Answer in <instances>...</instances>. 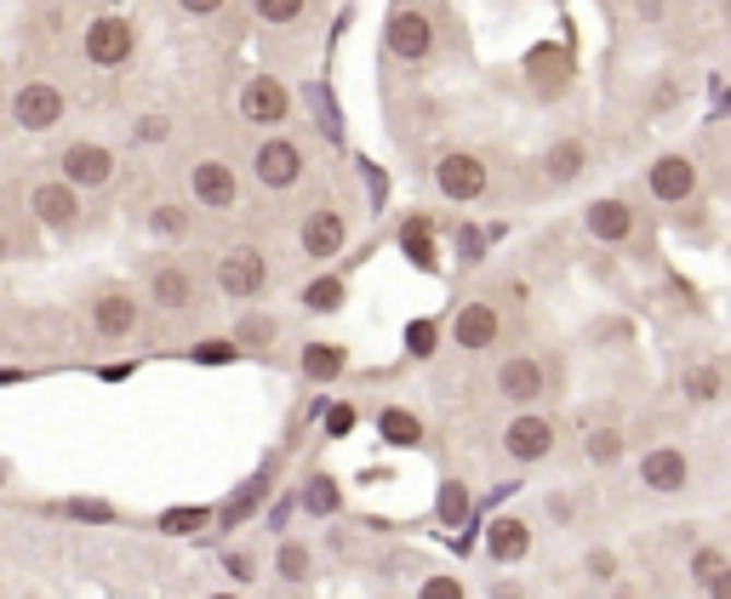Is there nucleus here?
Segmentation results:
<instances>
[{"label": "nucleus", "instance_id": "f257e3e1", "mask_svg": "<svg viewBox=\"0 0 731 599\" xmlns=\"http://www.w3.org/2000/svg\"><path fill=\"white\" fill-rule=\"evenodd\" d=\"M81 46H86V58L97 69H120V63H132V52H138V29L120 12H104V17L86 23V40Z\"/></svg>", "mask_w": 731, "mask_h": 599}, {"label": "nucleus", "instance_id": "f03ea898", "mask_svg": "<svg viewBox=\"0 0 731 599\" xmlns=\"http://www.w3.org/2000/svg\"><path fill=\"white\" fill-rule=\"evenodd\" d=\"M240 115L251 120V127H281V120L292 115V86L281 81V74H251V81L240 86Z\"/></svg>", "mask_w": 731, "mask_h": 599}, {"label": "nucleus", "instance_id": "7ed1b4c3", "mask_svg": "<svg viewBox=\"0 0 731 599\" xmlns=\"http://www.w3.org/2000/svg\"><path fill=\"white\" fill-rule=\"evenodd\" d=\"M384 40H389V52H394L400 63H423L428 52H435V23H428L417 7H394Z\"/></svg>", "mask_w": 731, "mask_h": 599}, {"label": "nucleus", "instance_id": "20e7f679", "mask_svg": "<svg viewBox=\"0 0 731 599\" xmlns=\"http://www.w3.org/2000/svg\"><path fill=\"white\" fill-rule=\"evenodd\" d=\"M63 115H69V104H63V92L52 81H30V86L12 97V120H17L23 132H52Z\"/></svg>", "mask_w": 731, "mask_h": 599}, {"label": "nucleus", "instance_id": "39448f33", "mask_svg": "<svg viewBox=\"0 0 731 599\" xmlns=\"http://www.w3.org/2000/svg\"><path fill=\"white\" fill-rule=\"evenodd\" d=\"M251 171H258L263 189H292L297 178H304V148H297L292 137H263L258 155H251Z\"/></svg>", "mask_w": 731, "mask_h": 599}, {"label": "nucleus", "instance_id": "423d86ee", "mask_svg": "<svg viewBox=\"0 0 731 599\" xmlns=\"http://www.w3.org/2000/svg\"><path fill=\"white\" fill-rule=\"evenodd\" d=\"M526 86H532L538 97H561L571 86V52L561 40H543L526 52Z\"/></svg>", "mask_w": 731, "mask_h": 599}, {"label": "nucleus", "instance_id": "0eeeda50", "mask_svg": "<svg viewBox=\"0 0 731 599\" xmlns=\"http://www.w3.org/2000/svg\"><path fill=\"white\" fill-rule=\"evenodd\" d=\"M269 280V263L258 245H235L229 257H217V291H229V297H258Z\"/></svg>", "mask_w": 731, "mask_h": 599}, {"label": "nucleus", "instance_id": "6e6552de", "mask_svg": "<svg viewBox=\"0 0 731 599\" xmlns=\"http://www.w3.org/2000/svg\"><path fill=\"white\" fill-rule=\"evenodd\" d=\"M189 194H194L207 212H229L235 200H240V178H235V166H229V160H200V166L189 171Z\"/></svg>", "mask_w": 731, "mask_h": 599}, {"label": "nucleus", "instance_id": "1a4fd4ad", "mask_svg": "<svg viewBox=\"0 0 731 599\" xmlns=\"http://www.w3.org/2000/svg\"><path fill=\"white\" fill-rule=\"evenodd\" d=\"M30 212L46 223V229H74V223H81V189L74 183H35L30 189Z\"/></svg>", "mask_w": 731, "mask_h": 599}, {"label": "nucleus", "instance_id": "9d476101", "mask_svg": "<svg viewBox=\"0 0 731 599\" xmlns=\"http://www.w3.org/2000/svg\"><path fill=\"white\" fill-rule=\"evenodd\" d=\"M646 183H651V194H658L663 206H680V200L697 194V166H692V155H658L651 171H646Z\"/></svg>", "mask_w": 731, "mask_h": 599}, {"label": "nucleus", "instance_id": "9b49d317", "mask_svg": "<svg viewBox=\"0 0 731 599\" xmlns=\"http://www.w3.org/2000/svg\"><path fill=\"white\" fill-rule=\"evenodd\" d=\"M503 452H509L515 463H538V457H549V452H554V422L538 417V411L515 417L509 429H503Z\"/></svg>", "mask_w": 731, "mask_h": 599}, {"label": "nucleus", "instance_id": "f8f14e48", "mask_svg": "<svg viewBox=\"0 0 731 599\" xmlns=\"http://www.w3.org/2000/svg\"><path fill=\"white\" fill-rule=\"evenodd\" d=\"M435 183H440L446 200H481L486 194V166H481V155H440Z\"/></svg>", "mask_w": 731, "mask_h": 599}, {"label": "nucleus", "instance_id": "ddd939ff", "mask_svg": "<svg viewBox=\"0 0 731 599\" xmlns=\"http://www.w3.org/2000/svg\"><path fill=\"white\" fill-rule=\"evenodd\" d=\"M343 240H349V223H343V212H332V206H320V212H309L304 217V229H297V245L320 263V257H338L343 252Z\"/></svg>", "mask_w": 731, "mask_h": 599}, {"label": "nucleus", "instance_id": "4468645a", "mask_svg": "<svg viewBox=\"0 0 731 599\" xmlns=\"http://www.w3.org/2000/svg\"><path fill=\"white\" fill-rule=\"evenodd\" d=\"M109 171H115V155L104 143H69L63 148V183L97 189V183H109Z\"/></svg>", "mask_w": 731, "mask_h": 599}, {"label": "nucleus", "instance_id": "2eb2a0df", "mask_svg": "<svg viewBox=\"0 0 731 599\" xmlns=\"http://www.w3.org/2000/svg\"><path fill=\"white\" fill-rule=\"evenodd\" d=\"M451 337H458V348H492L503 337V314L492 303H463L451 320Z\"/></svg>", "mask_w": 731, "mask_h": 599}, {"label": "nucleus", "instance_id": "dca6fc26", "mask_svg": "<svg viewBox=\"0 0 731 599\" xmlns=\"http://www.w3.org/2000/svg\"><path fill=\"white\" fill-rule=\"evenodd\" d=\"M92 332L97 337H132L138 332V297L132 291H104L92 309Z\"/></svg>", "mask_w": 731, "mask_h": 599}, {"label": "nucleus", "instance_id": "f3484780", "mask_svg": "<svg viewBox=\"0 0 731 599\" xmlns=\"http://www.w3.org/2000/svg\"><path fill=\"white\" fill-rule=\"evenodd\" d=\"M640 480H646V491H663V496H674V491H686V480H692V463H686V452H651V457H640Z\"/></svg>", "mask_w": 731, "mask_h": 599}, {"label": "nucleus", "instance_id": "a211bd4d", "mask_svg": "<svg viewBox=\"0 0 731 599\" xmlns=\"http://www.w3.org/2000/svg\"><path fill=\"white\" fill-rule=\"evenodd\" d=\"M543 366L532 360V355H515V360H503L497 366V394L503 399H520V406H526V399H538L543 394Z\"/></svg>", "mask_w": 731, "mask_h": 599}, {"label": "nucleus", "instance_id": "6ab92c4d", "mask_svg": "<svg viewBox=\"0 0 731 599\" xmlns=\"http://www.w3.org/2000/svg\"><path fill=\"white\" fill-rule=\"evenodd\" d=\"M589 235L606 240V245H623L628 235H635V212H628V200H594V206L583 212Z\"/></svg>", "mask_w": 731, "mask_h": 599}, {"label": "nucleus", "instance_id": "aec40b11", "mask_svg": "<svg viewBox=\"0 0 731 599\" xmlns=\"http://www.w3.org/2000/svg\"><path fill=\"white\" fill-rule=\"evenodd\" d=\"M149 297H155V309H166V314L189 309V303H194V280H189V268H178V263L155 268V274H149Z\"/></svg>", "mask_w": 731, "mask_h": 599}, {"label": "nucleus", "instance_id": "412c9836", "mask_svg": "<svg viewBox=\"0 0 731 599\" xmlns=\"http://www.w3.org/2000/svg\"><path fill=\"white\" fill-rule=\"evenodd\" d=\"M583 166H589V143L583 137H561L543 155V178L549 183H571V178H583Z\"/></svg>", "mask_w": 731, "mask_h": 599}, {"label": "nucleus", "instance_id": "4be33fe9", "mask_svg": "<svg viewBox=\"0 0 731 599\" xmlns=\"http://www.w3.org/2000/svg\"><path fill=\"white\" fill-rule=\"evenodd\" d=\"M486 548H492L497 565H515V560H526V548H532V531H526L520 519H497L492 537H486Z\"/></svg>", "mask_w": 731, "mask_h": 599}, {"label": "nucleus", "instance_id": "5701e85b", "mask_svg": "<svg viewBox=\"0 0 731 599\" xmlns=\"http://www.w3.org/2000/svg\"><path fill=\"white\" fill-rule=\"evenodd\" d=\"M263 491H269V474H251V480L229 496V503H223V519H217V526H240V519L263 503Z\"/></svg>", "mask_w": 731, "mask_h": 599}, {"label": "nucleus", "instance_id": "b1692460", "mask_svg": "<svg viewBox=\"0 0 731 599\" xmlns=\"http://www.w3.org/2000/svg\"><path fill=\"white\" fill-rule=\"evenodd\" d=\"M400 245H406V257H412L417 268H435V229H428L423 217H412L406 229H400Z\"/></svg>", "mask_w": 731, "mask_h": 599}, {"label": "nucleus", "instance_id": "393cba45", "mask_svg": "<svg viewBox=\"0 0 731 599\" xmlns=\"http://www.w3.org/2000/svg\"><path fill=\"white\" fill-rule=\"evenodd\" d=\"M377 429H384L389 445H417V440H423V422H417L412 411H400V406H389L384 417H377Z\"/></svg>", "mask_w": 731, "mask_h": 599}, {"label": "nucleus", "instance_id": "a878e982", "mask_svg": "<svg viewBox=\"0 0 731 599\" xmlns=\"http://www.w3.org/2000/svg\"><path fill=\"white\" fill-rule=\"evenodd\" d=\"M304 371L315 383H332L338 371H343V348H332V343H309L304 348Z\"/></svg>", "mask_w": 731, "mask_h": 599}, {"label": "nucleus", "instance_id": "bb28decb", "mask_svg": "<svg viewBox=\"0 0 731 599\" xmlns=\"http://www.w3.org/2000/svg\"><path fill=\"white\" fill-rule=\"evenodd\" d=\"M304 309H315V314L343 309V280H338V274H320V280L304 286Z\"/></svg>", "mask_w": 731, "mask_h": 599}, {"label": "nucleus", "instance_id": "cd10ccee", "mask_svg": "<svg viewBox=\"0 0 731 599\" xmlns=\"http://www.w3.org/2000/svg\"><path fill=\"white\" fill-rule=\"evenodd\" d=\"M149 229H155L161 240H184L189 235V212L184 206H155L149 212Z\"/></svg>", "mask_w": 731, "mask_h": 599}, {"label": "nucleus", "instance_id": "c85d7f7f", "mask_svg": "<svg viewBox=\"0 0 731 599\" xmlns=\"http://www.w3.org/2000/svg\"><path fill=\"white\" fill-rule=\"evenodd\" d=\"M435 514L446 519V526H463V519H469V491H463L458 480H446V486H440V503H435Z\"/></svg>", "mask_w": 731, "mask_h": 599}, {"label": "nucleus", "instance_id": "c756f323", "mask_svg": "<svg viewBox=\"0 0 731 599\" xmlns=\"http://www.w3.org/2000/svg\"><path fill=\"white\" fill-rule=\"evenodd\" d=\"M207 519H212L207 508H166V514H161V531H166V537H194Z\"/></svg>", "mask_w": 731, "mask_h": 599}, {"label": "nucleus", "instance_id": "7c9ffc66", "mask_svg": "<svg viewBox=\"0 0 731 599\" xmlns=\"http://www.w3.org/2000/svg\"><path fill=\"white\" fill-rule=\"evenodd\" d=\"M274 565H281V577H286V583H304L309 571H315V560H309V548H304V542H286Z\"/></svg>", "mask_w": 731, "mask_h": 599}, {"label": "nucleus", "instance_id": "2f4dec72", "mask_svg": "<svg viewBox=\"0 0 731 599\" xmlns=\"http://www.w3.org/2000/svg\"><path fill=\"white\" fill-rule=\"evenodd\" d=\"M304 7H309V0H251V12H258L263 23H297Z\"/></svg>", "mask_w": 731, "mask_h": 599}, {"label": "nucleus", "instance_id": "473e14b6", "mask_svg": "<svg viewBox=\"0 0 731 599\" xmlns=\"http://www.w3.org/2000/svg\"><path fill=\"white\" fill-rule=\"evenodd\" d=\"M304 503H309L315 514H338V486L326 480V474H315V480H309V491H304Z\"/></svg>", "mask_w": 731, "mask_h": 599}, {"label": "nucleus", "instance_id": "72a5a7b5", "mask_svg": "<svg viewBox=\"0 0 731 599\" xmlns=\"http://www.w3.org/2000/svg\"><path fill=\"white\" fill-rule=\"evenodd\" d=\"M63 514L86 519V526H109V519H115V508H109V503H86V496H69V503H63Z\"/></svg>", "mask_w": 731, "mask_h": 599}, {"label": "nucleus", "instance_id": "f704fd0d", "mask_svg": "<svg viewBox=\"0 0 731 599\" xmlns=\"http://www.w3.org/2000/svg\"><path fill=\"white\" fill-rule=\"evenodd\" d=\"M435 343H440V332H435V320H412L406 326V348L423 360V355H435Z\"/></svg>", "mask_w": 731, "mask_h": 599}, {"label": "nucleus", "instance_id": "c9c22d12", "mask_svg": "<svg viewBox=\"0 0 731 599\" xmlns=\"http://www.w3.org/2000/svg\"><path fill=\"white\" fill-rule=\"evenodd\" d=\"M686 394L692 399H715L720 394V366H697L692 378H686Z\"/></svg>", "mask_w": 731, "mask_h": 599}, {"label": "nucleus", "instance_id": "e433bc0d", "mask_svg": "<svg viewBox=\"0 0 731 599\" xmlns=\"http://www.w3.org/2000/svg\"><path fill=\"white\" fill-rule=\"evenodd\" d=\"M417 599H463V583L458 577H423Z\"/></svg>", "mask_w": 731, "mask_h": 599}, {"label": "nucleus", "instance_id": "4c0bfd02", "mask_svg": "<svg viewBox=\"0 0 731 599\" xmlns=\"http://www.w3.org/2000/svg\"><path fill=\"white\" fill-rule=\"evenodd\" d=\"M720 571H726V554H720V548H703V554L692 560V577H697V583H709V577H720Z\"/></svg>", "mask_w": 731, "mask_h": 599}, {"label": "nucleus", "instance_id": "58836bf2", "mask_svg": "<svg viewBox=\"0 0 731 599\" xmlns=\"http://www.w3.org/2000/svg\"><path fill=\"white\" fill-rule=\"evenodd\" d=\"M274 337V320L269 314H251V320H240V343H251V348H258V343H269Z\"/></svg>", "mask_w": 731, "mask_h": 599}, {"label": "nucleus", "instance_id": "ea45409f", "mask_svg": "<svg viewBox=\"0 0 731 599\" xmlns=\"http://www.w3.org/2000/svg\"><path fill=\"white\" fill-rule=\"evenodd\" d=\"M623 452V440H617V429H606V434H589V457H600V463H612Z\"/></svg>", "mask_w": 731, "mask_h": 599}, {"label": "nucleus", "instance_id": "a19ab883", "mask_svg": "<svg viewBox=\"0 0 731 599\" xmlns=\"http://www.w3.org/2000/svg\"><path fill=\"white\" fill-rule=\"evenodd\" d=\"M235 355H240L235 343H200V348H194V360H200V366H223V360H235Z\"/></svg>", "mask_w": 731, "mask_h": 599}, {"label": "nucleus", "instance_id": "79ce46f5", "mask_svg": "<svg viewBox=\"0 0 731 599\" xmlns=\"http://www.w3.org/2000/svg\"><path fill=\"white\" fill-rule=\"evenodd\" d=\"M589 577L612 583V577H617V554H606V548H594V554H589Z\"/></svg>", "mask_w": 731, "mask_h": 599}, {"label": "nucleus", "instance_id": "37998d69", "mask_svg": "<svg viewBox=\"0 0 731 599\" xmlns=\"http://www.w3.org/2000/svg\"><path fill=\"white\" fill-rule=\"evenodd\" d=\"M349 429H355V411H349V406H332V411H326V434H332V440H343Z\"/></svg>", "mask_w": 731, "mask_h": 599}, {"label": "nucleus", "instance_id": "c03bdc74", "mask_svg": "<svg viewBox=\"0 0 731 599\" xmlns=\"http://www.w3.org/2000/svg\"><path fill=\"white\" fill-rule=\"evenodd\" d=\"M223 565H229V577H235V583H251V577H258V565H251V554H229Z\"/></svg>", "mask_w": 731, "mask_h": 599}, {"label": "nucleus", "instance_id": "a18cd8bd", "mask_svg": "<svg viewBox=\"0 0 731 599\" xmlns=\"http://www.w3.org/2000/svg\"><path fill=\"white\" fill-rule=\"evenodd\" d=\"M628 7H635L640 23H663V0H628Z\"/></svg>", "mask_w": 731, "mask_h": 599}, {"label": "nucleus", "instance_id": "49530a36", "mask_svg": "<svg viewBox=\"0 0 731 599\" xmlns=\"http://www.w3.org/2000/svg\"><path fill=\"white\" fill-rule=\"evenodd\" d=\"M178 7H184L189 17H212V12H223V0H178Z\"/></svg>", "mask_w": 731, "mask_h": 599}, {"label": "nucleus", "instance_id": "de8ad7c7", "mask_svg": "<svg viewBox=\"0 0 731 599\" xmlns=\"http://www.w3.org/2000/svg\"><path fill=\"white\" fill-rule=\"evenodd\" d=\"M709 599H731V565L720 571V577H709Z\"/></svg>", "mask_w": 731, "mask_h": 599}, {"label": "nucleus", "instance_id": "09e8293b", "mask_svg": "<svg viewBox=\"0 0 731 599\" xmlns=\"http://www.w3.org/2000/svg\"><path fill=\"white\" fill-rule=\"evenodd\" d=\"M138 137H166V115H149L143 127H138Z\"/></svg>", "mask_w": 731, "mask_h": 599}, {"label": "nucleus", "instance_id": "8fccbe9b", "mask_svg": "<svg viewBox=\"0 0 731 599\" xmlns=\"http://www.w3.org/2000/svg\"><path fill=\"white\" fill-rule=\"evenodd\" d=\"M492 599H520V588H515V583H497V588H492Z\"/></svg>", "mask_w": 731, "mask_h": 599}, {"label": "nucleus", "instance_id": "3c124183", "mask_svg": "<svg viewBox=\"0 0 731 599\" xmlns=\"http://www.w3.org/2000/svg\"><path fill=\"white\" fill-rule=\"evenodd\" d=\"M7 257H12V240H7V235H0V263H7Z\"/></svg>", "mask_w": 731, "mask_h": 599}, {"label": "nucleus", "instance_id": "603ef678", "mask_svg": "<svg viewBox=\"0 0 731 599\" xmlns=\"http://www.w3.org/2000/svg\"><path fill=\"white\" fill-rule=\"evenodd\" d=\"M0 486H7V463H0Z\"/></svg>", "mask_w": 731, "mask_h": 599}, {"label": "nucleus", "instance_id": "864d4df0", "mask_svg": "<svg viewBox=\"0 0 731 599\" xmlns=\"http://www.w3.org/2000/svg\"><path fill=\"white\" fill-rule=\"evenodd\" d=\"M212 599H235V594H212Z\"/></svg>", "mask_w": 731, "mask_h": 599}, {"label": "nucleus", "instance_id": "5fc2aeb1", "mask_svg": "<svg viewBox=\"0 0 731 599\" xmlns=\"http://www.w3.org/2000/svg\"><path fill=\"white\" fill-rule=\"evenodd\" d=\"M617 599H628V594H617Z\"/></svg>", "mask_w": 731, "mask_h": 599}]
</instances>
